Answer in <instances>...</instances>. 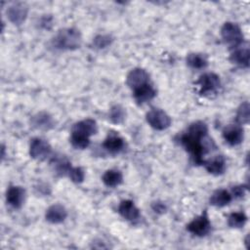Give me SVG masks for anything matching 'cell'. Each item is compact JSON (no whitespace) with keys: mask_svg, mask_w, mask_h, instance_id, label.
<instances>
[{"mask_svg":"<svg viewBox=\"0 0 250 250\" xmlns=\"http://www.w3.org/2000/svg\"><path fill=\"white\" fill-rule=\"evenodd\" d=\"M82 37L78 29L65 27L58 31L52 40L53 47L63 51H73L81 46Z\"/></svg>","mask_w":250,"mask_h":250,"instance_id":"6da1fadb","label":"cell"},{"mask_svg":"<svg viewBox=\"0 0 250 250\" xmlns=\"http://www.w3.org/2000/svg\"><path fill=\"white\" fill-rule=\"evenodd\" d=\"M205 138H198L188 134L187 132L183 134L180 138V142L186 150L190 154L191 158L196 164H203L202 156L208 151V147L203 144Z\"/></svg>","mask_w":250,"mask_h":250,"instance_id":"7a4b0ae2","label":"cell"},{"mask_svg":"<svg viewBox=\"0 0 250 250\" xmlns=\"http://www.w3.org/2000/svg\"><path fill=\"white\" fill-rule=\"evenodd\" d=\"M221 36L223 41L230 48L235 49L243 43L244 35L240 26L232 21H227L221 28Z\"/></svg>","mask_w":250,"mask_h":250,"instance_id":"3957f363","label":"cell"},{"mask_svg":"<svg viewBox=\"0 0 250 250\" xmlns=\"http://www.w3.org/2000/svg\"><path fill=\"white\" fill-rule=\"evenodd\" d=\"M198 92L202 96L214 94L221 86V80L218 74L214 72H206L199 76L196 81Z\"/></svg>","mask_w":250,"mask_h":250,"instance_id":"277c9868","label":"cell"},{"mask_svg":"<svg viewBox=\"0 0 250 250\" xmlns=\"http://www.w3.org/2000/svg\"><path fill=\"white\" fill-rule=\"evenodd\" d=\"M146 120L148 125L158 131H162L170 127L171 117L160 108H151L146 114Z\"/></svg>","mask_w":250,"mask_h":250,"instance_id":"5b68a950","label":"cell"},{"mask_svg":"<svg viewBox=\"0 0 250 250\" xmlns=\"http://www.w3.org/2000/svg\"><path fill=\"white\" fill-rule=\"evenodd\" d=\"M52 153V146L42 138H33L29 146V155L39 161L47 159Z\"/></svg>","mask_w":250,"mask_h":250,"instance_id":"8992f818","label":"cell"},{"mask_svg":"<svg viewBox=\"0 0 250 250\" xmlns=\"http://www.w3.org/2000/svg\"><path fill=\"white\" fill-rule=\"evenodd\" d=\"M187 229L196 235V236H205L211 230V222L207 215V212L204 211L201 215L195 217L192 221H190L188 226Z\"/></svg>","mask_w":250,"mask_h":250,"instance_id":"52a82bcc","label":"cell"},{"mask_svg":"<svg viewBox=\"0 0 250 250\" xmlns=\"http://www.w3.org/2000/svg\"><path fill=\"white\" fill-rule=\"evenodd\" d=\"M8 20L16 25H21L27 18L28 7L24 2H14L6 11Z\"/></svg>","mask_w":250,"mask_h":250,"instance_id":"ba28073f","label":"cell"},{"mask_svg":"<svg viewBox=\"0 0 250 250\" xmlns=\"http://www.w3.org/2000/svg\"><path fill=\"white\" fill-rule=\"evenodd\" d=\"M126 83L132 90H135L145 84L149 83L148 73L141 67H136L130 70L126 77Z\"/></svg>","mask_w":250,"mask_h":250,"instance_id":"9c48e42d","label":"cell"},{"mask_svg":"<svg viewBox=\"0 0 250 250\" xmlns=\"http://www.w3.org/2000/svg\"><path fill=\"white\" fill-rule=\"evenodd\" d=\"M223 138L229 146H238L242 143L244 138L243 128L238 124L228 125L223 130Z\"/></svg>","mask_w":250,"mask_h":250,"instance_id":"30bf717a","label":"cell"},{"mask_svg":"<svg viewBox=\"0 0 250 250\" xmlns=\"http://www.w3.org/2000/svg\"><path fill=\"white\" fill-rule=\"evenodd\" d=\"M25 198V189L20 186H10L6 191V201L13 208L22 206Z\"/></svg>","mask_w":250,"mask_h":250,"instance_id":"8fae6325","label":"cell"},{"mask_svg":"<svg viewBox=\"0 0 250 250\" xmlns=\"http://www.w3.org/2000/svg\"><path fill=\"white\" fill-rule=\"evenodd\" d=\"M118 213L122 218L129 222H136L140 219V210L132 200H122L118 205Z\"/></svg>","mask_w":250,"mask_h":250,"instance_id":"7c38bea8","label":"cell"},{"mask_svg":"<svg viewBox=\"0 0 250 250\" xmlns=\"http://www.w3.org/2000/svg\"><path fill=\"white\" fill-rule=\"evenodd\" d=\"M71 132L78 133L87 137H91L93 135H96L98 132V125L97 122L94 119L86 118L83 120H80L73 124L71 128Z\"/></svg>","mask_w":250,"mask_h":250,"instance_id":"4fadbf2b","label":"cell"},{"mask_svg":"<svg viewBox=\"0 0 250 250\" xmlns=\"http://www.w3.org/2000/svg\"><path fill=\"white\" fill-rule=\"evenodd\" d=\"M67 217V211L62 204H53L45 212V219L51 224H61Z\"/></svg>","mask_w":250,"mask_h":250,"instance_id":"5bb4252c","label":"cell"},{"mask_svg":"<svg viewBox=\"0 0 250 250\" xmlns=\"http://www.w3.org/2000/svg\"><path fill=\"white\" fill-rule=\"evenodd\" d=\"M203 165L205 169L208 171V173L214 176H219L224 174L227 168L226 159L223 155H216L211 159L204 160Z\"/></svg>","mask_w":250,"mask_h":250,"instance_id":"9a60e30c","label":"cell"},{"mask_svg":"<svg viewBox=\"0 0 250 250\" xmlns=\"http://www.w3.org/2000/svg\"><path fill=\"white\" fill-rule=\"evenodd\" d=\"M31 125L39 130H50L55 126V121L49 113L41 111L31 117Z\"/></svg>","mask_w":250,"mask_h":250,"instance_id":"2e32d148","label":"cell"},{"mask_svg":"<svg viewBox=\"0 0 250 250\" xmlns=\"http://www.w3.org/2000/svg\"><path fill=\"white\" fill-rule=\"evenodd\" d=\"M133 96L136 102L139 104H145L151 101L156 96V90L149 83H147L133 90Z\"/></svg>","mask_w":250,"mask_h":250,"instance_id":"e0dca14e","label":"cell"},{"mask_svg":"<svg viewBox=\"0 0 250 250\" xmlns=\"http://www.w3.org/2000/svg\"><path fill=\"white\" fill-rule=\"evenodd\" d=\"M232 195L229 191L224 188L216 189L209 198V203L215 207H225L230 203Z\"/></svg>","mask_w":250,"mask_h":250,"instance_id":"ac0fdd59","label":"cell"},{"mask_svg":"<svg viewBox=\"0 0 250 250\" xmlns=\"http://www.w3.org/2000/svg\"><path fill=\"white\" fill-rule=\"evenodd\" d=\"M249 56L248 47L235 48L229 56V61L235 65L247 68L249 66Z\"/></svg>","mask_w":250,"mask_h":250,"instance_id":"d6986e66","label":"cell"},{"mask_svg":"<svg viewBox=\"0 0 250 250\" xmlns=\"http://www.w3.org/2000/svg\"><path fill=\"white\" fill-rule=\"evenodd\" d=\"M103 146L108 152L115 154V153L120 152L124 148V141L118 135L110 134L104 140Z\"/></svg>","mask_w":250,"mask_h":250,"instance_id":"ffe728a7","label":"cell"},{"mask_svg":"<svg viewBox=\"0 0 250 250\" xmlns=\"http://www.w3.org/2000/svg\"><path fill=\"white\" fill-rule=\"evenodd\" d=\"M186 62L193 69H203L208 65L207 57L201 53H189L186 58Z\"/></svg>","mask_w":250,"mask_h":250,"instance_id":"44dd1931","label":"cell"},{"mask_svg":"<svg viewBox=\"0 0 250 250\" xmlns=\"http://www.w3.org/2000/svg\"><path fill=\"white\" fill-rule=\"evenodd\" d=\"M103 183L108 188H115L123 182L122 173L116 169H109L103 175Z\"/></svg>","mask_w":250,"mask_h":250,"instance_id":"7402d4cb","label":"cell"},{"mask_svg":"<svg viewBox=\"0 0 250 250\" xmlns=\"http://www.w3.org/2000/svg\"><path fill=\"white\" fill-rule=\"evenodd\" d=\"M51 164L54 167L55 172L61 176H64V175L67 176V173L71 168V163L63 156L54 157Z\"/></svg>","mask_w":250,"mask_h":250,"instance_id":"603a6c76","label":"cell"},{"mask_svg":"<svg viewBox=\"0 0 250 250\" xmlns=\"http://www.w3.org/2000/svg\"><path fill=\"white\" fill-rule=\"evenodd\" d=\"M247 222V216L244 212H232L228 217V225L230 228L240 229Z\"/></svg>","mask_w":250,"mask_h":250,"instance_id":"cb8c5ba5","label":"cell"},{"mask_svg":"<svg viewBox=\"0 0 250 250\" xmlns=\"http://www.w3.org/2000/svg\"><path fill=\"white\" fill-rule=\"evenodd\" d=\"M250 116V105L248 102L242 103L236 111V122L238 125H244L249 123Z\"/></svg>","mask_w":250,"mask_h":250,"instance_id":"d4e9b609","label":"cell"},{"mask_svg":"<svg viewBox=\"0 0 250 250\" xmlns=\"http://www.w3.org/2000/svg\"><path fill=\"white\" fill-rule=\"evenodd\" d=\"M70 143L73 147L77 149H84L90 145V138L78 133L71 132L70 135Z\"/></svg>","mask_w":250,"mask_h":250,"instance_id":"484cf974","label":"cell"},{"mask_svg":"<svg viewBox=\"0 0 250 250\" xmlns=\"http://www.w3.org/2000/svg\"><path fill=\"white\" fill-rule=\"evenodd\" d=\"M108 116H109V119L111 122H113L115 124H120L125 120L126 112H125V109L121 105L115 104L109 109Z\"/></svg>","mask_w":250,"mask_h":250,"instance_id":"4316f807","label":"cell"},{"mask_svg":"<svg viewBox=\"0 0 250 250\" xmlns=\"http://www.w3.org/2000/svg\"><path fill=\"white\" fill-rule=\"evenodd\" d=\"M113 38L108 34H99L93 39V46L96 49H105L111 45Z\"/></svg>","mask_w":250,"mask_h":250,"instance_id":"83f0119b","label":"cell"},{"mask_svg":"<svg viewBox=\"0 0 250 250\" xmlns=\"http://www.w3.org/2000/svg\"><path fill=\"white\" fill-rule=\"evenodd\" d=\"M68 178L75 184H80L84 181L85 179V172L81 167H73L71 166V168L69 169L68 173H67Z\"/></svg>","mask_w":250,"mask_h":250,"instance_id":"f1b7e54d","label":"cell"},{"mask_svg":"<svg viewBox=\"0 0 250 250\" xmlns=\"http://www.w3.org/2000/svg\"><path fill=\"white\" fill-rule=\"evenodd\" d=\"M247 189V186L244 185H239V186H235L232 188L231 189V195L234 196L235 198H240L243 197L245 192Z\"/></svg>","mask_w":250,"mask_h":250,"instance_id":"f546056e","label":"cell"},{"mask_svg":"<svg viewBox=\"0 0 250 250\" xmlns=\"http://www.w3.org/2000/svg\"><path fill=\"white\" fill-rule=\"evenodd\" d=\"M151 207H152V209H153V211H154L155 213H164L165 210H166L165 204L162 203V202H159V201L153 202L152 205H151Z\"/></svg>","mask_w":250,"mask_h":250,"instance_id":"4dcf8cb0","label":"cell"},{"mask_svg":"<svg viewBox=\"0 0 250 250\" xmlns=\"http://www.w3.org/2000/svg\"><path fill=\"white\" fill-rule=\"evenodd\" d=\"M52 18L51 17H44L41 21V25H43L45 28H49L52 25Z\"/></svg>","mask_w":250,"mask_h":250,"instance_id":"1f68e13d","label":"cell"},{"mask_svg":"<svg viewBox=\"0 0 250 250\" xmlns=\"http://www.w3.org/2000/svg\"><path fill=\"white\" fill-rule=\"evenodd\" d=\"M1 150H2V158H4L5 157V146H2V148H1Z\"/></svg>","mask_w":250,"mask_h":250,"instance_id":"d6a6232c","label":"cell"}]
</instances>
